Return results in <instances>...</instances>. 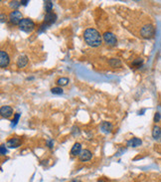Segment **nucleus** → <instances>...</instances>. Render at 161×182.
Segmentation results:
<instances>
[{
  "label": "nucleus",
  "instance_id": "obj_23",
  "mask_svg": "<svg viewBox=\"0 0 161 182\" xmlns=\"http://www.w3.org/2000/svg\"><path fill=\"white\" fill-rule=\"evenodd\" d=\"M142 63H143V60L142 59H137V60L133 61L132 65H133V66H136V67H140L141 65H142Z\"/></svg>",
  "mask_w": 161,
  "mask_h": 182
},
{
  "label": "nucleus",
  "instance_id": "obj_19",
  "mask_svg": "<svg viewBox=\"0 0 161 182\" xmlns=\"http://www.w3.org/2000/svg\"><path fill=\"white\" fill-rule=\"evenodd\" d=\"M20 116H21V115H20L19 113H15V115H14V119L11 121V126H12V128H15V126L17 125V123H18L19 119H20Z\"/></svg>",
  "mask_w": 161,
  "mask_h": 182
},
{
  "label": "nucleus",
  "instance_id": "obj_20",
  "mask_svg": "<svg viewBox=\"0 0 161 182\" xmlns=\"http://www.w3.org/2000/svg\"><path fill=\"white\" fill-rule=\"evenodd\" d=\"M51 93L53 95H62L63 94V89L61 87H55L51 89Z\"/></svg>",
  "mask_w": 161,
  "mask_h": 182
},
{
  "label": "nucleus",
  "instance_id": "obj_21",
  "mask_svg": "<svg viewBox=\"0 0 161 182\" xmlns=\"http://www.w3.org/2000/svg\"><path fill=\"white\" fill-rule=\"evenodd\" d=\"M21 5V1H11L10 3H9V6H10L11 8H14V9H17L19 6Z\"/></svg>",
  "mask_w": 161,
  "mask_h": 182
},
{
  "label": "nucleus",
  "instance_id": "obj_9",
  "mask_svg": "<svg viewBox=\"0 0 161 182\" xmlns=\"http://www.w3.org/2000/svg\"><path fill=\"white\" fill-rule=\"evenodd\" d=\"M57 20V15L55 13L51 12V13H46L44 18V23L47 24L48 26H51L53 23H55Z\"/></svg>",
  "mask_w": 161,
  "mask_h": 182
},
{
  "label": "nucleus",
  "instance_id": "obj_10",
  "mask_svg": "<svg viewBox=\"0 0 161 182\" xmlns=\"http://www.w3.org/2000/svg\"><path fill=\"white\" fill-rule=\"evenodd\" d=\"M21 143H22V141L19 137H12L7 141L6 146H8L9 148H17L21 145Z\"/></svg>",
  "mask_w": 161,
  "mask_h": 182
},
{
  "label": "nucleus",
  "instance_id": "obj_5",
  "mask_svg": "<svg viewBox=\"0 0 161 182\" xmlns=\"http://www.w3.org/2000/svg\"><path fill=\"white\" fill-rule=\"evenodd\" d=\"M23 15L22 13L18 10H15V11H12L10 14H9V21L11 22L12 24L14 25H19V23L23 20Z\"/></svg>",
  "mask_w": 161,
  "mask_h": 182
},
{
  "label": "nucleus",
  "instance_id": "obj_24",
  "mask_svg": "<svg viewBox=\"0 0 161 182\" xmlns=\"http://www.w3.org/2000/svg\"><path fill=\"white\" fill-rule=\"evenodd\" d=\"M49 27L47 24H45V23H43L41 26H40V28H39V33H42V32H44V31H46L47 30V28Z\"/></svg>",
  "mask_w": 161,
  "mask_h": 182
},
{
  "label": "nucleus",
  "instance_id": "obj_17",
  "mask_svg": "<svg viewBox=\"0 0 161 182\" xmlns=\"http://www.w3.org/2000/svg\"><path fill=\"white\" fill-rule=\"evenodd\" d=\"M44 6H45V10H46V13H51L53 9V2L50 1V0H46L44 1Z\"/></svg>",
  "mask_w": 161,
  "mask_h": 182
},
{
  "label": "nucleus",
  "instance_id": "obj_2",
  "mask_svg": "<svg viewBox=\"0 0 161 182\" xmlns=\"http://www.w3.org/2000/svg\"><path fill=\"white\" fill-rule=\"evenodd\" d=\"M19 29L25 33H31L35 29V23L33 20L29 18H24L20 23H19Z\"/></svg>",
  "mask_w": 161,
  "mask_h": 182
},
{
  "label": "nucleus",
  "instance_id": "obj_27",
  "mask_svg": "<svg viewBox=\"0 0 161 182\" xmlns=\"http://www.w3.org/2000/svg\"><path fill=\"white\" fill-rule=\"evenodd\" d=\"M47 145H48V147L52 149L54 147V141L52 140V139H48V140H47Z\"/></svg>",
  "mask_w": 161,
  "mask_h": 182
},
{
  "label": "nucleus",
  "instance_id": "obj_11",
  "mask_svg": "<svg viewBox=\"0 0 161 182\" xmlns=\"http://www.w3.org/2000/svg\"><path fill=\"white\" fill-rule=\"evenodd\" d=\"M16 64H17V66L19 68L26 67V65L28 64V57L26 56V55H20V56L18 57Z\"/></svg>",
  "mask_w": 161,
  "mask_h": 182
},
{
  "label": "nucleus",
  "instance_id": "obj_8",
  "mask_svg": "<svg viewBox=\"0 0 161 182\" xmlns=\"http://www.w3.org/2000/svg\"><path fill=\"white\" fill-rule=\"evenodd\" d=\"M92 157H93V153L91 150H89V149H83L82 152H80V154L79 155V159L83 162L91 160Z\"/></svg>",
  "mask_w": 161,
  "mask_h": 182
},
{
  "label": "nucleus",
  "instance_id": "obj_30",
  "mask_svg": "<svg viewBox=\"0 0 161 182\" xmlns=\"http://www.w3.org/2000/svg\"><path fill=\"white\" fill-rule=\"evenodd\" d=\"M70 182H82V181H80V179H77V178H75V179H72Z\"/></svg>",
  "mask_w": 161,
  "mask_h": 182
},
{
  "label": "nucleus",
  "instance_id": "obj_31",
  "mask_svg": "<svg viewBox=\"0 0 161 182\" xmlns=\"http://www.w3.org/2000/svg\"><path fill=\"white\" fill-rule=\"evenodd\" d=\"M96 182H105V180H102V179H99V180H98Z\"/></svg>",
  "mask_w": 161,
  "mask_h": 182
},
{
  "label": "nucleus",
  "instance_id": "obj_13",
  "mask_svg": "<svg viewBox=\"0 0 161 182\" xmlns=\"http://www.w3.org/2000/svg\"><path fill=\"white\" fill-rule=\"evenodd\" d=\"M141 144H142V140L137 137L130 138L127 141V146H129V147H137V146H140Z\"/></svg>",
  "mask_w": 161,
  "mask_h": 182
},
{
  "label": "nucleus",
  "instance_id": "obj_7",
  "mask_svg": "<svg viewBox=\"0 0 161 182\" xmlns=\"http://www.w3.org/2000/svg\"><path fill=\"white\" fill-rule=\"evenodd\" d=\"M0 115H1L2 118L5 119L10 118L11 116H13V109L9 106H2L0 108Z\"/></svg>",
  "mask_w": 161,
  "mask_h": 182
},
{
  "label": "nucleus",
  "instance_id": "obj_6",
  "mask_svg": "<svg viewBox=\"0 0 161 182\" xmlns=\"http://www.w3.org/2000/svg\"><path fill=\"white\" fill-rule=\"evenodd\" d=\"M10 63V57L5 51H0V67L5 68Z\"/></svg>",
  "mask_w": 161,
  "mask_h": 182
},
{
  "label": "nucleus",
  "instance_id": "obj_4",
  "mask_svg": "<svg viewBox=\"0 0 161 182\" xmlns=\"http://www.w3.org/2000/svg\"><path fill=\"white\" fill-rule=\"evenodd\" d=\"M102 38L105 42V44L108 45V46L114 47L117 44V39L115 37V35L111 32H105L104 35H102Z\"/></svg>",
  "mask_w": 161,
  "mask_h": 182
},
{
  "label": "nucleus",
  "instance_id": "obj_29",
  "mask_svg": "<svg viewBox=\"0 0 161 182\" xmlns=\"http://www.w3.org/2000/svg\"><path fill=\"white\" fill-rule=\"evenodd\" d=\"M4 21H6V15H4L2 13V14H1V23H3Z\"/></svg>",
  "mask_w": 161,
  "mask_h": 182
},
{
  "label": "nucleus",
  "instance_id": "obj_18",
  "mask_svg": "<svg viewBox=\"0 0 161 182\" xmlns=\"http://www.w3.org/2000/svg\"><path fill=\"white\" fill-rule=\"evenodd\" d=\"M69 82H70V80L68 79V78H60V79H58L57 84L61 87H65L69 84Z\"/></svg>",
  "mask_w": 161,
  "mask_h": 182
},
{
  "label": "nucleus",
  "instance_id": "obj_28",
  "mask_svg": "<svg viewBox=\"0 0 161 182\" xmlns=\"http://www.w3.org/2000/svg\"><path fill=\"white\" fill-rule=\"evenodd\" d=\"M28 3H29V0H21V5L26 6Z\"/></svg>",
  "mask_w": 161,
  "mask_h": 182
},
{
  "label": "nucleus",
  "instance_id": "obj_14",
  "mask_svg": "<svg viewBox=\"0 0 161 182\" xmlns=\"http://www.w3.org/2000/svg\"><path fill=\"white\" fill-rule=\"evenodd\" d=\"M101 129L105 134H111L112 131V125L108 122H104L101 125Z\"/></svg>",
  "mask_w": 161,
  "mask_h": 182
},
{
  "label": "nucleus",
  "instance_id": "obj_12",
  "mask_svg": "<svg viewBox=\"0 0 161 182\" xmlns=\"http://www.w3.org/2000/svg\"><path fill=\"white\" fill-rule=\"evenodd\" d=\"M80 152H82V144L79 143V142H76L75 144L73 145L72 149H71V154L73 156H77V155H80Z\"/></svg>",
  "mask_w": 161,
  "mask_h": 182
},
{
  "label": "nucleus",
  "instance_id": "obj_1",
  "mask_svg": "<svg viewBox=\"0 0 161 182\" xmlns=\"http://www.w3.org/2000/svg\"><path fill=\"white\" fill-rule=\"evenodd\" d=\"M84 39L85 42L90 47L96 48L101 46L102 44V35L95 28H88L84 32Z\"/></svg>",
  "mask_w": 161,
  "mask_h": 182
},
{
  "label": "nucleus",
  "instance_id": "obj_15",
  "mask_svg": "<svg viewBox=\"0 0 161 182\" xmlns=\"http://www.w3.org/2000/svg\"><path fill=\"white\" fill-rule=\"evenodd\" d=\"M152 136L154 139H158L161 137V128L158 125H154L152 128Z\"/></svg>",
  "mask_w": 161,
  "mask_h": 182
},
{
  "label": "nucleus",
  "instance_id": "obj_22",
  "mask_svg": "<svg viewBox=\"0 0 161 182\" xmlns=\"http://www.w3.org/2000/svg\"><path fill=\"white\" fill-rule=\"evenodd\" d=\"M6 153H7V149H6L5 144H1V146H0V154L5 155Z\"/></svg>",
  "mask_w": 161,
  "mask_h": 182
},
{
  "label": "nucleus",
  "instance_id": "obj_3",
  "mask_svg": "<svg viewBox=\"0 0 161 182\" xmlns=\"http://www.w3.org/2000/svg\"><path fill=\"white\" fill-rule=\"evenodd\" d=\"M154 34H155V28H154V26L151 24L144 25L143 27L140 29V35H141V37H143L144 39L152 38L154 36Z\"/></svg>",
  "mask_w": 161,
  "mask_h": 182
},
{
  "label": "nucleus",
  "instance_id": "obj_16",
  "mask_svg": "<svg viewBox=\"0 0 161 182\" xmlns=\"http://www.w3.org/2000/svg\"><path fill=\"white\" fill-rule=\"evenodd\" d=\"M108 64L112 68H118L121 66V61L120 59H117V58H112V59L108 61Z\"/></svg>",
  "mask_w": 161,
  "mask_h": 182
},
{
  "label": "nucleus",
  "instance_id": "obj_25",
  "mask_svg": "<svg viewBox=\"0 0 161 182\" xmlns=\"http://www.w3.org/2000/svg\"><path fill=\"white\" fill-rule=\"evenodd\" d=\"M161 119V115L159 113H155L154 115V122H159Z\"/></svg>",
  "mask_w": 161,
  "mask_h": 182
},
{
  "label": "nucleus",
  "instance_id": "obj_26",
  "mask_svg": "<svg viewBox=\"0 0 161 182\" xmlns=\"http://www.w3.org/2000/svg\"><path fill=\"white\" fill-rule=\"evenodd\" d=\"M72 134H73V135H79L80 134V129H79V128H77V126H74L73 128V131H72Z\"/></svg>",
  "mask_w": 161,
  "mask_h": 182
}]
</instances>
